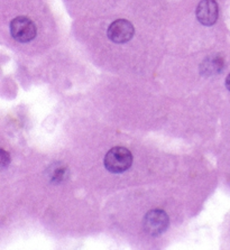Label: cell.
<instances>
[{
	"instance_id": "cell-1",
	"label": "cell",
	"mask_w": 230,
	"mask_h": 250,
	"mask_svg": "<svg viewBox=\"0 0 230 250\" xmlns=\"http://www.w3.org/2000/svg\"><path fill=\"white\" fill-rule=\"evenodd\" d=\"M133 164V155L125 147H114L105 154V167L110 173L120 174L126 172Z\"/></svg>"
},
{
	"instance_id": "cell-2",
	"label": "cell",
	"mask_w": 230,
	"mask_h": 250,
	"mask_svg": "<svg viewBox=\"0 0 230 250\" xmlns=\"http://www.w3.org/2000/svg\"><path fill=\"white\" fill-rule=\"evenodd\" d=\"M10 34L20 43H28L36 37L37 28L28 17L18 16L10 22Z\"/></svg>"
},
{
	"instance_id": "cell-3",
	"label": "cell",
	"mask_w": 230,
	"mask_h": 250,
	"mask_svg": "<svg viewBox=\"0 0 230 250\" xmlns=\"http://www.w3.org/2000/svg\"><path fill=\"white\" fill-rule=\"evenodd\" d=\"M169 223L167 212L160 209L150 210L146 213L144 218V229L150 236H160L167 229Z\"/></svg>"
},
{
	"instance_id": "cell-4",
	"label": "cell",
	"mask_w": 230,
	"mask_h": 250,
	"mask_svg": "<svg viewBox=\"0 0 230 250\" xmlns=\"http://www.w3.org/2000/svg\"><path fill=\"white\" fill-rule=\"evenodd\" d=\"M135 28L130 21L126 20H117L109 26L108 39L117 44H124L133 39Z\"/></svg>"
},
{
	"instance_id": "cell-5",
	"label": "cell",
	"mask_w": 230,
	"mask_h": 250,
	"mask_svg": "<svg viewBox=\"0 0 230 250\" xmlns=\"http://www.w3.org/2000/svg\"><path fill=\"white\" fill-rule=\"evenodd\" d=\"M198 21L205 26L216 24L219 16V7L216 0H201L195 10Z\"/></svg>"
},
{
	"instance_id": "cell-6",
	"label": "cell",
	"mask_w": 230,
	"mask_h": 250,
	"mask_svg": "<svg viewBox=\"0 0 230 250\" xmlns=\"http://www.w3.org/2000/svg\"><path fill=\"white\" fill-rule=\"evenodd\" d=\"M224 66V61L220 56H209L202 62L201 73L209 77L211 74L220 73Z\"/></svg>"
},
{
	"instance_id": "cell-7",
	"label": "cell",
	"mask_w": 230,
	"mask_h": 250,
	"mask_svg": "<svg viewBox=\"0 0 230 250\" xmlns=\"http://www.w3.org/2000/svg\"><path fill=\"white\" fill-rule=\"evenodd\" d=\"M0 155H1V168H6L10 164V156L5 149H0Z\"/></svg>"
},
{
	"instance_id": "cell-8",
	"label": "cell",
	"mask_w": 230,
	"mask_h": 250,
	"mask_svg": "<svg viewBox=\"0 0 230 250\" xmlns=\"http://www.w3.org/2000/svg\"><path fill=\"white\" fill-rule=\"evenodd\" d=\"M226 86H227V89L230 91V73L228 74L227 79H226Z\"/></svg>"
}]
</instances>
